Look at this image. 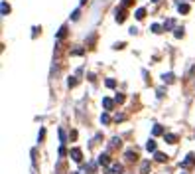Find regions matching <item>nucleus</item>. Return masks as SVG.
I'll use <instances>...</instances> for the list:
<instances>
[{"label":"nucleus","mask_w":195,"mask_h":174,"mask_svg":"<svg viewBox=\"0 0 195 174\" xmlns=\"http://www.w3.org/2000/svg\"><path fill=\"white\" fill-rule=\"evenodd\" d=\"M71 158L75 160V162H81V150H79V148H73L71 150Z\"/></svg>","instance_id":"nucleus-1"},{"label":"nucleus","mask_w":195,"mask_h":174,"mask_svg":"<svg viewBox=\"0 0 195 174\" xmlns=\"http://www.w3.org/2000/svg\"><path fill=\"white\" fill-rule=\"evenodd\" d=\"M148 170H150V160H144L140 166V174H148Z\"/></svg>","instance_id":"nucleus-2"},{"label":"nucleus","mask_w":195,"mask_h":174,"mask_svg":"<svg viewBox=\"0 0 195 174\" xmlns=\"http://www.w3.org/2000/svg\"><path fill=\"white\" fill-rule=\"evenodd\" d=\"M193 160H195V154H187V158L183 160V162H181V166H189V164H193Z\"/></svg>","instance_id":"nucleus-3"},{"label":"nucleus","mask_w":195,"mask_h":174,"mask_svg":"<svg viewBox=\"0 0 195 174\" xmlns=\"http://www.w3.org/2000/svg\"><path fill=\"white\" fill-rule=\"evenodd\" d=\"M124 18H126L124 10H117V22H124Z\"/></svg>","instance_id":"nucleus-4"},{"label":"nucleus","mask_w":195,"mask_h":174,"mask_svg":"<svg viewBox=\"0 0 195 174\" xmlns=\"http://www.w3.org/2000/svg\"><path fill=\"white\" fill-rule=\"evenodd\" d=\"M136 150H126V160H136Z\"/></svg>","instance_id":"nucleus-5"},{"label":"nucleus","mask_w":195,"mask_h":174,"mask_svg":"<svg viewBox=\"0 0 195 174\" xmlns=\"http://www.w3.org/2000/svg\"><path fill=\"white\" fill-rule=\"evenodd\" d=\"M164 81H165V83H172V81H173V73H164Z\"/></svg>","instance_id":"nucleus-6"},{"label":"nucleus","mask_w":195,"mask_h":174,"mask_svg":"<svg viewBox=\"0 0 195 174\" xmlns=\"http://www.w3.org/2000/svg\"><path fill=\"white\" fill-rule=\"evenodd\" d=\"M176 135H165V143H169V144H173V143H176Z\"/></svg>","instance_id":"nucleus-7"},{"label":"nucleus","mask_w":195,"mask_h":174,"mask_svg":"<svg viewBox=\"0 0 195 174\" xmlns=\"http://www.w3.org/2000/svg\"><path fill=\"white\" fill-rule=\"evenodd\" d=\"M99 162H101V164H109V154H101V156H99Z\"/></svg>","instance_id":"nucleus-8"},{"label":"nucleus","mask_w":195,"mask_h":174,"mask_svg":"<svg viewBox=\"0 0 195 174\" xmlns=\"http://www.w3.org/2000/svg\"><path fill=\"white\" fill-rule=\"evenodd\" d=\"M144 14H146V10H144V8L136 10V18H138V20H142V18H144Z\"/></svg>","instance_id":"nucleus-9"},{"label":"nucleus","mask_w":195,"mask_h":174,"mask_svg":"<svg viewBox=\"0 0 195 174\" xmlns=\"http://www.w3.org/2000/svg\"><path fill=\"white\" fill-rule=\"evenodd\" d=\"M146 148H148V150H156V143H154V140H148V143H146Z\"/></svg>","instance_id":"nucleus-10"},{"label":"nucleus","mask_w":195,"mask_h":174,"mask_svg":"<svg viewBox=\"0 0 195 174\" xmlns=\"http://www.w3.org/2000/svg\"><path fill=\"white\" fill-rule=\"evenodd\" d=\"M165 158H168L165 154H162V152H156V160H158V162H164Z\"/></svg>","instance_id":"nucleus-11"},{"label":"nucleus","mask_w":195,"mask_h":174,"mask_svg":"<svg viewBox=\"0 0 195 174\" xmlns=\"http://www.w3.org/2000/svg\"><path fill=\"white\" fill-rule=\"evenodd\" d=\"M110 147H120V139H118V136H114V139H113V143H110Z\"/></svg>","instance_id":"nucleus-12"},{"label":"nucleus","mask_w":195,"mask_h":174,"mask_svg":"<svg viewBox=\"0 0 195 174\" xmlns=\"http://www.w3.org/2000/svg\"><path fill=\"white\" fill-rule=\"evenodd\" d=\"M103 105H105L106 109H110V107H113V101H110V99H103Z\"/></svg>","instance_id":"nucleus-13"},{"label":"nucleus","mask_w":195,"mask_h":174,"mask_svg":"<svg viewBox=\"0 0 195 174\" xmlns=\"http://www.w3.org/2000/svg\"><path fill=\"white\" fill-rule=\"evenodd\" d=\"M120 170H122V166H120V164H113V172H114V174H118Z\"/></svg>","instance_id":"nucleus-14"},{"label":"nucleus","mask_w":195,"mask_h":174,"mask_svg":"<svg viewBox=\"0 0 195 174\" xmlns=\"http://www.w3.org/2000/svg\"><path fill=\"white\" fill-rule=\"evenodd\" d=\"M177 8H179V12H187V10H189V8H187V4H179Z\"/></svg>","instance_id":"nucleus-15"},{"label":"nucleus","mask_w":195,"mask_h":174,"mask_svg":"<svg viewBox=\"0 0 195 174\" xmlns=\"http://www.w3.org/2000/svg\"><path fill=\"white\" fill-rule=\"evenodd\" d=\"M8 12H10V8L6 6V2H2V14H8Z\"/></svg>","instance_id":"nucleus-16"},{"label":"nucleus","mask_w":195,"mask_h":174,"mask_svg":"<svg viewBox=\"0 0 195 174\" xmlns=\"http://www.w3.org/2000/svg\"><path fill=\"white\" fill-rule=\"evenodd\" d=\"M152 32H154V34H160V26H158V24H154V26H152Z\"/></svg>","instance_id":"nucleus-17"},{"label":"nucleus","mask_w":195,"mask_h":174,"mask_svg":"<svg viewBox=\"0 0 195 174\" xmlns=\"http://www.w3.org/2000/svg\"><path fill=\"white\" fill-rule=\"evenodd\" d=\"M181 36H183V30H181V28H177V30H176V38H181Z\"/></svg>","instance_id":"nucleus-18"},{"label":"nucleus","mask_w":195,"mask_h":174,"mask_svg":"<svg viewBox=\"0 0 195 174\" xmlns=\"http://www.w3.org/2000/svg\"><path fill=\"white\" fill-rule=\"evenodd\" d=\"M101 121H103V123H109V121H110L109 115H106V113H105V115H101Z\"/></svg>","instance_id":"nucleus-19"},{"label":"nucleus","mask_w":195,"mask_h":174,"mask_svg":"<svg viewBox=\"0 0 195 174\" xmlns=\"http://www.w3.org/2000/svg\"><path fill=\"white\" fill-rule=\"evenodd\" d=\"M152 132H154V135H160V132H162V127H158V125H156V127H154V131H152Z\"/></svg>","instance_id":"nucleus-20"},{"label":"nucleus","mask_w":195,"mask_h":174,"mask_svg":"<svg viewBox=\"0 0 195 174\" xmlns=\"http://www.w3.org/2000/svg\"><path fill=\"white\" fill-rule=\"evenodd\" d=\"M106 87H114V79H106Z\"/></svg>","instance_id":"nucleus-21"},{"label":"nucleus","mask_w":195,"mask_h":174,"mask_svg":"<svg viewBox=\"0 0 195 174\" xmlns=\"http://www.w3.org/2000/svg\"><path fill=\"white\" fill-rule=\"evenodd\" d=\"M128 2H130V0H124V4H128Z\"/></svg>","instance_id":"nucleus-22"},{"label":"nucleus","mask_w":195,"mask_h":174,"mask_svg":"<svg viewBox=\"0 0 195 174\" xmlns=\"http://www.w3.org/2000/svg\"><path fill=\"white\" fill-rule=\"evenodd\" d=\"M152 2H158V0H152Z\"/></svg>","instance_id":"nucleus-23"}]
</instances>
